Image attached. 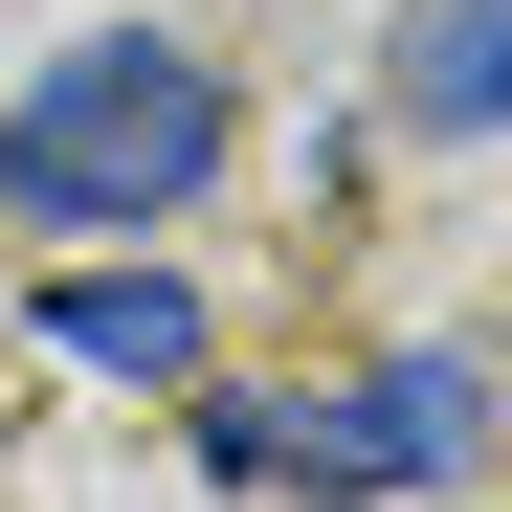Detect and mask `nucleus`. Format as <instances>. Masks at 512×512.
Segmentation results:
<instances>
[{
	"label": "nucleus",
	"mask_w": 512,
	"mask_h": 512,
	"mask_svg": "<svg viewBox=\"0 0 512 512\" xmlns=\"http://www.w3.org/2000/svg\"><path fill=\"white\" fill-rule=\"evenodd\" d=\"M490 446V357H379V379H312V401H201V468L223 490H312V512H379V490H446Z\"/></svg>",
	"instance_id": "2"
},
{
	"label": "nucleus",
	"mask_w": 512,
	"mask_h": 512,
	"mask_svg": "<svg viewBox=\"0 0 512 512\" xmlns=\"http://www.w3.org/2000/svg\"><path fill=\"white\" fill-rule=\"evenodd\" d=\"M201 179H223V67L156 23H90L45 90H0V223H45V245H134Z\"/></svg>",
	"instance_id": "1"
},
{
	"label": "nucleus",
	"mask_w": 512,
	"mask_h": 512,
	"mask_svg": "<svg viewBox=\"0 0 512 512\" xmlns=\"http://www.w3.org/2000/svg\"><path fill=\"white\" fill-rule=\"evenodd\" d=\"M379 90H401V134H512V0H401Z\"/></svg>",
	"instance_id": "3"
},
{
	"label": "nucleus",
	"mask_w": 512,
	"mask_h": 512,
	"mask_svg": "<svg viewBox=\"0 0 512 512\" xmlns=\"http://www.w3.org/2000/svg\"><path fill=\"white\" fill-rule=\"evenodd\" d=\"M45 357H90V379H201V290H179V268H45Z\"/></svg>",
	"instance_id": "4"
}]
</instances>
